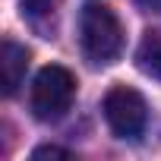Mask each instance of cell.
Returning a JSON list of instances; mask_svg holds the SVG:
<instances>
[{
  "instance_id": "obj_3",
  "label": "cell",
  "mask_w": 161,
  "mask_h": 161,
  "mask_svg": "<svg viewBox=\"0 0 161 161\" xmlns=\"http://www.w3.org/2000/svg\"><path fill=\"white\" fill-rule=\"evenodd\" d=\"M104 120L108 126L114 130V136L120 139H136L142 136L145 123H148V108H145V98L130 89V86H114L108 95H104Z\"/></svg>"
},
{
  "instance_id": "obj_6",
  "label": "cell",
  "mask_w": 161,
  "mask_h": 161,
  "mask_svg": "<svg viewBox=\"0 0 161 161\" xmlns=\"http://www.w3.org/2000/svg\"><path fill=\"white\" fill-rule=\"evenodd\" d=\"M32 158L35 161H41V158H69V152L66 148H57V145H41V148L32 152Z\"/></svg>"
},
{
  "instance_id": "obj_5",
  "label": "cell",
  "mask_w": 161,
  "mask_h": 161,
  "mask_svg": "<svg viewBox=\"0 0 161 161\" xmlns=\"http://www.w3.org/2000/svg\"><path fill=\"white\" fill-rule=\"evenodd\" d=\"M136 66L161 82V29H148L136 47Z\"/></svg>"
},
{
  "instance_id": "obj_4",
  "label": "cell",
  "mask_w": 161,
  "mask_h": 161,
  "mask_svg": "<svg viewBox=\"0 0 161 161\" xmlns=\"http://www.w3.org/2000/svg\"><path fill=\"white\" fill-rule=\"evenodd\" d=\"M25 66H29V51L16 41H3L0 44V69H3V95H16V89L25 79Z\"/></svg>"
},
{
  "instance_id": "obj_2",
  "label": "cell",
  "mask_w": 161,
  "mask_h": 161,
  "mask_svg": "<svg viewBox=\"0 0 161 161\" xmlns=\"http://www.w3.org/2000/svg\"><path fill=\"white\" fill-rule=\"evenodd\" d=\"M76 98V76L66 66H44L38 69L35 82H32V114L38 120H60Z\"/></svg>"
},
{
  "instance_id": "obj_1",
  "label": "cell",
  "mask_w": 161,
  "mask_h": 161,
  "mask_svg": "<svg viewBox=\"0 0 161 161\" xmlns=\"http://www.w3.org/2000/svg\"><path fill=\"white\" fill-rule=\"evenodd\" d=\"M79 41H82V54L92 63H114L123 54V25L117 13L104 3H86L79 16Z\"/></svg>"
},
{
  "instance_id": "obj_7",
  "label": "cell",
  "mask_w": 161,
  "mask_h": 161,
  "mask_svg": "<svg viewBox=\"0 0 161 161\" xmlns=\"http://www.w3.org/2000/svg\"><path fill=\"white\" fill-rule=\"evenodd\" d=\"M145 13H161V0H136Z\"/></svg>"
}]
</instances>
